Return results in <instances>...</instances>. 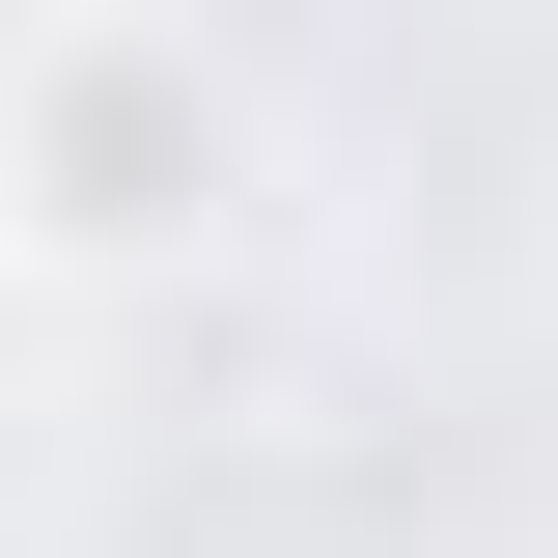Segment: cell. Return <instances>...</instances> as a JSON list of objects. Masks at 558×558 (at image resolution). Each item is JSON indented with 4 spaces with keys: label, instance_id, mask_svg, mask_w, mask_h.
<instances>
[{
    "label": "cell",
    "instance_id": "obj_1",
    "mask_svg": "<svg viewBox=\"0 0 558 558\" xmlns=\"http://www.w3.org/2000/svg\"><path fill=\"white\" fill-rule=\"evenodd\" d=\"M223 168H252V112H223L196 28H57V57L0 84V223H28V252H84V279L196 252Z\"/></svg>",
    "mask_w": 558,
    "mask_h": 558
}]
</instances>
